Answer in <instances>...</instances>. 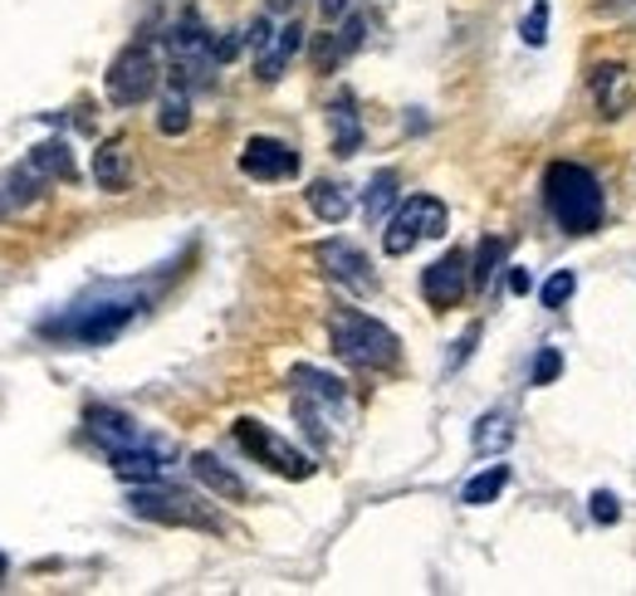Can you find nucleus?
Here are the masks:
<instances>
[{"label":"nucleus","mask_w":636,"mask_h":596,"mask_svg":"<svg viewBox=\"0 0 636 596\" xmlns=\"http://www.w3.org/2000/svg\"><path fill=\"white\" fill-rule=\"evenodd\" d=\"M147 308H152V289H147V284L98 279L79 298H69L59 314L34 322V332L49 342H69V347H108L113 338H122Z\"/></svg>","instance_id":"1"},{"label":"nucleus","mask_w":636,"mask_h":596,"mask_svg":"<svg viewBox=\"0 0 636 596\" xmlns=\"http://www.w3.org/2000/svg\"><path fill=\"white\" fill-rule=\"evenodd\" d=\"M544 206L568 235H593L603 226V186L583 161H554L544 171Z\"/></svg>","instance_id":"2"},{"label":"nucleus","mask_w":636,"mask_h":596,"mask_svg":"<svg viewBox=\"0 0 636 596\" xmlns=\"http://www.w3.org/2000/svg\"><path fill=\"white\" fill-rule=\"evenodd\" d=\"M328 342H334V352L342 362L362 367V371H387V367H397V357H401L397 332H391L387 322L358 314V308H334V314H328Z\"/></svg>","instance_id":"3"},{"label":"nucleus","mask_w":636,"mask_h":596,"mask_svg":"<svg viewBox=\"0 0 636 596\" xmlns=\"http://www.w3.org/2000/svg\"><path fill=\"white\" fill-rule=\"evenodd\" d=\"M167 44V59H171V73H177L181 89H206L220 69V54H216V34L201 24L196 10H187L177 24H167L162 34Z\"/></svg>","instance_id":"4"},{"label":"nucleus","mask_w":636,"mask_h":596,"mask_svg":"<svg viewBox=\"0 0 636 596\" xmlns=\"http://www.w3.org/2000/svg\"><path fill=\"white\" fill-rule=\"evenodd\" d=\"M128 508L147 524H162V528H201V533H220V518L211 514V504H201L196 494L181 489H162L157 484H132V499Z\"/></svg>","instance_id":"5"},{"label":"nucleus","mask_w":636,"mask_h":596,"mask_svg":"<svg viewBox=\"0 0 636 596\" xmlns=\"http://www.w3.org/2000/svg\"><path fill=\"white\" fill-rule=\"evenodd\" d=\"M446 206L436 201V196H411V201H401L397 210H391L387 220V235H382V250L391 259L411 255L421 240H436V235H446Z\"/></svg>","instance_id":"6"},{"label":"nucleus","mask_w":636,"mask_h":596,"mask_svg":"<svg viewBox=\"0 0 636 596\" xmlns=\"http://www.w3.org/2000/svg\"><path fill=\"white\" fill-rule=\"evenodd\" d=\"M157 54H152V44H128L122 54L108 64V73H103V83H108V103L113 108H138V103H147V98L157 93Z\"/></svg>","instance_id":"7"},{"label":"nucleus","mask_w":636,"mask_h":596,"mask_svg":"<svg viewBox=\"0 0 636 596\" xmlns=\"http://www.w3.org/2000/svg\"><path fill=\"white\" fill-rule=\"evenodd\" d=\"M236 440L250 459H260L265 469H275V475H285V479H309L314 475V459L304 455L299 445H289L285 436H275V430L260 426V420H250V416L236 420Z\"/></svg>","instance_id":"8"},{"label":"nucleus","mask_w":636,"mask_h":596,"mask_svg":"<svg viewBox=\"0 0 636 596\" xmlns=\"http://www.w3.org/2000/svg\"><path fill=\"white\" fill-rule=\"evenodd\" d=\"M318 269L348 294H377V275H372V259H367L358 245L348 240H324L318 245Z\"/></svg>","instance_id":"9"},{"label":"nucleus","mask_w":636,"mask_h":596,"mask_svg":"<svg viewBox=\"0 0 636 596\" xmlns=\"http://www.w3.org/2000/svg\"><path fill=\"white\" fill-rule=\"evenodd\" d=\"M465 289H470V259H465L460 250H446L436 265L421 269V298L431 308H440V314L456 308L465 298Z\"/></svg>","instance_id":"10"},{"label":"nucleus","mask_w":636,"mask_h":596,"mask_svg":"<svg viewBox=\"0 0 636 596\" xmlns=\"http://www.w3.org/2000/svg\"><path fill=\"white\" fill-rule=\"evenodd\" d=\"M240 171L255 181H285L299 171V152L279 138H250L240 147Z\"/></svg>","instance_id":"11"},{"label":"nucleus","mask_w":636,"mask_h":596,"mask_svg":"<svg viewBox=\"0 0 636 596\" xmlns=\"http://www.w3.org/2000/svg\"><path fill=\"white\" fill-rule=\"evenodd\" d=\"M83 426H89L93 445H103L108 455L118 450H132V445H147V430L132 420L128 411H118V406H89V416H83Z\"/></svg>","instance_id":"12"},{"label":"nucleus","mask_w":636,"mask_h":596,"mask_svg":"<svg viewBox=\"0 0 636 596\" xmlns=\"http://www.w3.org/2000/svg\"><path fill=\"white\" fill-rule=\"evenodd\" d=\"M587 89H593L597 113L603 118H622L632 108V98H636V83H632L627 64H597L593 79H587Z\"/></svg>","instance_id":"13"},{"label":"nucleus","mask_w":636,"mask_h":596,"mask_svg":"<svg viewBox=\"0 0 636 596\" xmlns=\"http://www.w3.org/2000/svg\"><path fill=\"white\" fill-rule=\"evenodd\" d=\"M299 49H304V24L299 20L279 24L275 40L265 44V54H255V73H260V83H279V79H285L289 59L299 54Z\"/></svg>","instance_id":"14"},{"label":"nucleus","mask_w":636,"mask_h":596,"mask_svg":"<svg viewBox=\"0 0 636 596\" xmlns=\"http://www.w3.org/2000/svg\"><path fill=\"white\" fill-rule=\"evenodd\" d=\"M108 459H113V475L128 484H157L167 475V445H152V440L132 445V450H118Z\"/></svg>","instance_id":"15"},{"label":"nucleus","mask_w":636,"mask_h":596,"mask_svg":"<svg viewBox=\"0 0 636 596\" xmlns=\"http://www.w3.org/2000/svg\"><path fill=\"white\" fill-rule=\"evenodd\" d=\"M49 181L40 167H34L30 157L20 161V167H10L6 177H0V201H6V210H20V206H30V201H40V196L49 191Z\"/></svg>","instance_id":"16"},{"label":"nucleus","mask_w":636,"mask_h":596,"mask_svg":"<svg viewBox=\"0 0 636 596\" xmlns=\"http://www.w3.org/2000/svg\"><path fill=\"white\" fill-rule=\"evenodd\" d=\"M93 181H98V191H128V181H132V157H128V142L122 138H108L103 147L93 152Z\"/></svg>","instance_id":"17"},{"label":"nucleus","mask_w":636,"mask_h":596,"mask_svg":"<svg viewBox=\"0 0 636 596\" xmlns=\"http://www.w3.org/2000/svg\"><path fill=\"white\" fill-rule=\"evenodd\" d=\"M328 132H334V152L338 157H358V147H362V118H358L352 93H338L334 103H328Z\"/></svg>","instance_id":"18"},{"label":"nucleus","mask_w":636,"mask_h":596,"mask_svg":"<svg viewBox=\"0 0 636 596\" xmlns=\"http://www.w3.org/2000/svg\"><path fill=\"white\" fill-rule=\"evenodd\" d=\"M191 475L201 479L206 489L216 494V499H245V494H250V489H245V479L236 475V469L220 465V459H216L211 450H196V455H191Z\"/></svg>","instance_id":"19"},{"label":"nucleus","mask_w":636,"mask_h":596,"mask_svg":"<svg viewBox=\"0 0 636 596\" xmlns=\"http://www.w3.org/2000/svg\"><path fill=\"white\" fill-rule=\"evenodd\" d=\"M289 387H294V396H309V401H328V406H342V396H348L338 377H328V371H318L309 362H299L289 371Z\"/></svg>","instance_id":"20"},{"label":"nucleus","mask_w":636,"mask_h":596,"mask_svg":"<svg viewBox=\"0 0 636 596\" xmlns=\"http://www.w3.org/2000/svg\"><path fill=\"white\" fill-rule=\"evenodd\" d=\"M304 201H309V210H314L318 220H328V226H338V220H348V210H352L348 186H338V181H309V191H304Z\"/></svg>","instance_id":"21"},{"label":"nucleus","mask_w":636,"mask_h":596,"mask_svg":"<svg viewBox=\"0 0 636 596\" xmlns=\"http://www.w3.org/2000/svg\"><path fill=\"white\" fill-rule=\"evenodd\" d=\"M509 440H514V411H485L470 430L475 455H499V450H509Z\"/></svg>","instance_id":"22"},{"label":"nucleus","mask_w":636,"mask_h":596,"mask_svg":"<svg viewBox=\"0 0 636 596\" xmlns=\"http://www.w3.org/2000/svg\"><path fill=\"white\" fill-rule=\"evenodd\" d=\"M187 128H191V98L181 83H171L162 93V108H157V132H162V138H181Z\"/></svg>","instance_id":"23"},{"label":"nucleus","mask_w":636,"mask_h":596,"mask_svg":"<svg viewBox=\"0 0 636 596\" xmlns=\"http://www.w3.org/2000/svg\"><path fill=\"white\" fill-rule=\"evenodd\" d=\"M505 484H509V465H489V469H480V475L460 489V504H470V508L495 504L499 494H505Z\"/></svg>","instance_id":"24"},{"label":"nucleus","mask_w":636,"mask_h":596,"mask_svg":"<svg viewBox=\"0 0 636 596\" xmlns=\"http://www.w3.org/2000/svg\"><path fill=\"white\" fill-rule=\"evenodd\" d=\"M391 206H397V171H377L372 186H367V196H362V216L377 226V220L391 216Z\"/></svg>","instance_id":"25"},{"label":"nucleus","mask_w":636,"mask_h":596,"mask_svg":"<svg viewBox=\"0 0 636 596\" xmlns=\"http://www.w3.org/2000/svg\"><path fill=\"white\" fill-rule=\"evenodd\" d=\"M505 255H509V240H505V235H499V240H495V235H485L480 250H475V269H470V284H475V289H489V284H495V269H499V259H505Z\"/></svg>","instance_id":"26"},{"label":"nucleus","mask_w":636,"mask_h":596,"mask_svg":"<svg viewBox=\"0 0 636 596\" xmlns=\"http://www.w3.org/2000/svg\"><path fill=\"white\" fill-rule=\"evenodd\" d=\"M30 161L44 171L49 181H73V157H69V142H59V138H54V142H40V147H34V152H30Z\"/></svg>","instance_id":"27"},{"label":"nucleus","mask_w":636,"mask_h":596,"mask_svg":"<svg viewBox=\"0 0 636 596\" xmlns=\"http://www.w3.org/2000/svg\"><path fill=\"white\" fill-rule=\"evenodd\" d=\"M573 289H578V275H573V269H554V275L544 279V289H538V304H544V308H563L573 298Z\"/></svg>","instance_id":"28"},{"label":"nucleus","mask_w":636,"mask_h":596,"mask_svg":"<svg viewBox=\"0 0 636 596\" xmlns=\"http://www.w3.org/2000/svg\"><path fill=\"white\" fill-rule=\"evenodd\" d=\"M558 377H563V352H558V347H538L529 381H534V387H554Z\"/></svg>","instance_id":"29"},{"label":"nucleus","mask_w":636,"mask_h":596,"mask_svg":"<svg viewBox=\"0 0 636 596\" xmlns=\"http://www.w3.org/2000/svg\"><path fill=\"white\" fill-rule=\"evenodd\" d=\"M587 504H593V524H617L622 518V499L612 489H597Z\"/></svg>","instance_id":"30"},{"label":"nucleus","mask_w":636,"mask_h":596,"mask_svg":"<svg viewBox=\"0 0 636 596\" xmlns=\"http://www.w3.org/2000/svg\"><path fill=\"white\" fill-rule=\"evenodd\" d=\"M519 34H524V44H534V49L548 40V0H538V6H534V16L524 20V30H519Z\"/></svg>","instance_id":"31"},{"label":"nucleus","mask_w":636,"mask_h":596,"mask_svg":"<svg viewBox=\"0 0 636 596\" xmlns=\"http://www.w3.org/2000/svg\"><path fill=\"white\" fill-rule=\"evenodd\" d=\"M475 342H480V322H470V328H465V332H460V342H456V347H450V357H446V371H456V367H465V362H470Z\"/></svg>","instance_id":"32"},{"label":"nucleus","mask_w":636,"mask_h":596,"mask_svg":"<svg viewBox=\"0 0 636 596\" xmlns=\"http://www.w3.org/2000/svg\"><path fill=\"white\" fill-rule=\"evenodd\" d=\"M367 40V16H348L342 20V30H338V44H342V54H352Z\"/></svg>","instance_id":"33"},{"label":"nucleus","mask_w":636,"mask_h":596,"mask_svg":"<svg viewBox=\"0 0 636 596\" xmlns=\"http://www.w3.org/2000/svg\"><path fill=\"white\" fill-rule=\"evenodd\" d=\"M240 40H245V49H250V54H265V44L275 40V24H269L265 16H260V20H250V30H245Z\"/></svg>","instance_id":"34"},{"label":"nucleus","mask_w":636,"mask_h":596,"mask_svg":"<svg viewBox=\"0 0 636 596\" xmlns=\"http://www.w3.org/2000/svg\"><path fill=\"white\" fill-rule=\"evenodd\" d=\"M348 10H352V0H318V16H324L328 24H342L348 20Z\"/></svg>","instance_id":"35"},{"label":"nucleus","mask_w":636,"mask_h":596,"mask_svg":"<svg viewBox=\"0 0 636 596\" xmlns=\"http://www.w3.org/2000/svg\"><path fill=\"white\" fill-rule=\"evenodd\" d=\"M509 289H514V294H529V275H524V269H514V275H509Z\"/></svg>","instance_id":"36"},{"label":"nucleus","mask_w":636,"mask_h":596,"mask_svg":"<svg viewBox=\"0 0 636 596\" xmlns=\"http://www.w3.org/2000/svg\"><path fill=\"white\" fill-rule=\"evenodd\" d=\"M269 6H275V10H289V6H294V0H269Z\"/></svg>","instance_id":"37"},{"label":"nucleus","mask_w":636,"mask_h":596,"mask_svg":"<svg viewBox=\"0 0 636 596\" xmlns=\"http://www.w3.org/2000/svg\"><path fill=\"white\" fill-rule=\"evenodd\" d=\"M0 216H6V201H0Z\"/></svg>","instance_id":"38"},{"label":"nucleus","mask_w":636,"mask_h":596,"mask_svg":"<svg viewBox=\"0 0 636 596\" xmlns=\"http://www.w3.org/2000/svg\"><path fill=\"white\" fill-rule=\"evenodd\" d=\"M0 573H6V563H0Z\"/></svg>","instance_id":"39"}]
</instances>
